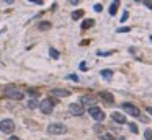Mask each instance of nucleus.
Segmentation results:
<instances>
[{"mask_svg": "<svg viewBox=\"0 0 152 140\" xmlns=\"http://www.w3.org/2000/svg\"><path fill=\"white\" fill-rule=\"evenodd\" d=\"M48 132L51 135H61V134H66L67 132V127L64 126V124H59V122H53L48 126Z\"/></svg>", "mask_w": 152, "mask_h": 140, "instance_id": "nucleus-1", "label": "nucleus"}, {"mask_svg": "<svg viewBox=\"0 0 152 140\" xmlns=\"http://www.w3.org/2000/svg\"><path fill=\"white\" fill-rule=\"evenodd\" d=\"M5 96H8V98L12 99H23V93H21L20 90H17L15 86H7L5 88Z\"/></svg>", "mask_w": 152, "mask_h": 140, "instance_id": "nucleus-2", "label": "nucleus"}, {"mask_svg": "<svg viewBox=\"0 0 152 140\" xmlns=\"http://www.w3.org/2000/svg\"><path fill=\"white\" fill-rule=\"evenodd\" d=\"M0 130L4 134H12L15 130V122L12 119H4L0 122Z\"/></svg>", "mask_w": 152, "mask_h": 140, "instance_id": "nucleus-3", "label": "nucleus"}, {"mask_svg": "<svg viewBox=\"0 0 152 140\" xmlns=\"http://www.w3.org/2000/svg\"><path fill=\"white\" fill-rule=\"evenodd\" d=\"M39 109H41V112H44V114H51L54 109V101L53 99H43L41 103H39Z\"/></svg>", "mask_w": 152, "mask_h": 140, "instance_id": "nucleus-4", "label": "nucleus"}, {"mask_svg": "<svg viewBox=\"0 0 152 140\" xmlns=\"http://www.w3.org/2000/svg\"><path fill=\"white\" fill-rule=\"evenodd\" d=\"M89 112H90V116H92L93 119L98 121V122H102V121L105 119V112H103L100 108H97V106H90V108H89Z\"/></svg>", "mask_w": 152, "mask_h": 140, "instance_id": "nucleus-5", "label": "nucleus"}, {"mask_svg": "<svg viewBox=\"0 0 152 140\" xmlns=\"http://www.w3.org/2000/svg\"><path fill=\"white\" fill-rule=\"evenodd\" d=\"M121 108H123L124 111L128 112V114L134 116V117H139V114H141V111H139V108H138V106L131 104V103H123V104H121Z\"/></svg>", "mask_w": 152, "mask_h": 140, "instance_id": "nucleus-6", "label": "nucleus"}, {"mask_svg": "<svg viewBox=\"0 0 152 140\" xmlns=\"http://www.w3.org/2000/svg\"><path fill=\"white\" fill-rule=\"evenodd\" d=\"M69 111H71V114H74V116H82L84 114V108H82L80 103H72V104L69 106Z\"/></svg>", "mask_w": 152, "mask_h": 140, "instance_id": "nucleus-7", "label": "nucleus"}, {"mask_svg": "<svg viewBox=\"0 0 152 140\" xmlns=\"http://www.w3.org/2000/svg\"><path fill=\"white\" fill-rule=\"evenodd\" d=\"M51 95H53V96H59V98H64V96L71 95V91H69V90H62V88H56V90L51 91Z\"/></svg>", "mask_w": 152, "mask_h": 140, "instance_id": "nucleus-8", "label": "nucleus"}, {"mask_svg": "<svg viewBox=\"0 0 152 140\" xmlns=\"http://www.w3.org/2000/svg\"><path fill=\"white\" fill-rule=\"evenodd\" d=\"M111 119L118 124H126V117H124L121 112H113V114H111Z\"/></svg>", "mask_w": 152, "mask_h": 140, "instance_id": "nucleus-9", "label": "nucleus"}, {"mask_svg": "<svg viewBox=\"0 0 152 140\" xmlns=\"http://www.w3.org/2000/svg\"><path fill=\"white\" fill-rule=\"evenodd\" d=\"M100 98L105 99L108 104H113V101H115L113 95H111V93H108V91H102V93H100Z\"/></svg>", "mask_w": 152, "mask_h": 140, "instance_id": "nucleus-10", "label": "nucleus"}, {"mask_svg": "<svg viewBox=\"0 0 152 140\" xmlns=\"http://www.w3.org/2000/svg\"><path fill=\"white\" fill-rule=\"evenodd\" d=\"M93 103H95V99L92 98V96H82L80 98V104H87L90 108V106H93Z\"/></svg>", "mask_w": 152, "mask_h": 140, "instance_id": "nucleus-11", "label": "nucleus"}, {"mask_svg": "<svg viewBox=\"0 0 152 140\" xmlns=\"http://www.w3.org/2000/svg\"><path fill=\"white\" fill-rule=\"evenodd\" d=\"M93 25H95V21L93 20H85L84 23H82V29H89V28H92Z\"/></svg>", "mask_w": 152, "mask_h": 140, "instance_id": "nucleus-12", "label": "nucleus"}, {"mask_svg": "<svg viewBox=\"0 0 152 140\" xmlns=\"http://www.w3.org/2000/svg\"><path fill=\"white\" fill-rule=\"evenodd\" d=\"M102 77L105 78V80H110V78L113 77V72H111V70H108V69H106V70H102Z\"/></svg>", "mask_w": 152, "mask_h": 140, "instance_id": "nucleus-13", "label": "nucleus"}, {"mask_svg": "<svg viewBox=\"0 0 152 140\" xmlns=\"http://www.w3.org/2000/svg\"><path fill=\"white\" fill-rule=\"evenodd\" d=\"M82 16H84V10H75L72 13V20H80Z\"/></svg>", "mask_w": 152, "mask_h": 140, "instance_id": "nucleus-14", "label": "nucleus"}, {"mask_svg": "<svg viewBox=\"0 0 152 140\" xmlns=\"http://www.w3.org/2000/svg\"><path fill=\"white\" fill-rule=\"evenodd\" d=\"M49 56L53 57V59H59V51H56L54 47H51V49H49Z\"/></svg>", "mask_w": 152, "mask_h": 140, "instance_id": "nucleus-15", "label": "nucleus"}, {"mask_svg": "<svg viewBox=\"0 0 152 140\" xmlns=\"http://www.w3.org/2000/svg\"><path fill=\"white\" fill-rule=\"evenodd\" d=\"M36 106H38V101H36V99H30L28 101V108L30 109H35Z\"/></svg>", "mask_w": 152, "mask_h": 140, "instance_id": "nucleus-16", "label": "nucleus"}, {"mask_svg": "<svg viewBox=\"0 0 152 140\" xmlns=\"http://www.w3.org/2000/svg\"><path fill=\"white\" fill-rule=\"evenodd\" d=\"M116 10H118V4H116V2H115V4H113V5H111V7H110V15H111V16H113V15L116 13Z\"/></svg>", "mask_w": 152, "mask_h": 140, "instance_id": "nucleus-17", "label": "nucleus"}, {"mask_svg": "<svg viewBox=\"0 0 152 140\" xmlns=\"http://www.w3.org/2000/svg\"><path fill=\"white\" fill-rule=\"evenodd\" d=\"M144 139H146V140H152V130H151V129H147V130L144 132Z\"/></svg>", "mask_w": 152, "mask_h": 140, "instance_id": "nucleus-18", "label": "nucleus"}, {"mask_svg": "<svg viewBox=\"0 0 152 140\" xmlns=\"http://www.w3.org/2000/svg\"><path fill=\"white\" fill-rule=\"evenodd\" d=\"M51 28V23H39V29H49Z\"/></svg>", "mask_w": 152, "mask_h": 140, "instance_id": "nucleus-19", "label": "nucleus"}, {"mask_svg": "<svg viewBox=\"0 0 152 140\" xmlns=\"http://www.w3.org/2000/svg\"><path fill=\"white\" fill-rule=\"evenodd\" d=\"M102 140H115V137L111 134H103L102 135Z\"/></svg>", "mask_w": 152, "mask_h": 140, "instance_id": "nucleus-20", "label": "nucleus"}, {"mask_svg": "<svg viewBox=\"0 0 152 140\" xmlns=\"http://www.w3.org/2000/svg\"><path fill=\"white\" fill-rule=\"evenodd\" d=\"M129 29L131 28H128V26H123V28H118L116 33H129Z\"/></svg>", "mask_w": 152, "mask_h": 140, "instance_id": "nucleus-21", "label": "nucleus"}, {"mask_svg": "<svg viewBox=\"0 0 152 140\" xmlns=\"http://www.w3.org/2000/svg\"><path fill=\"white\" fill-rule=\"evenodd\" d=\"M142 4H144L149 10H152V2H151V0H142Z\"/></svg>", "mask_w": 152, "mask_h": 140, "instance_id": "nucleus-22", "label": "nucleus"}, {"mask_svg": "<svg viewBox=\"0 0 152 140\" xmlns=\"http://www.w3.org/2000/svg\"><path fill=\"white\" fill-rule=\"evenodd\" d=\"M129 129H131V132L138 134V127H136V124H129Z\"/></svg>", "mask_w": 152, "mask_h": 140, "instance_id": "nucleus-23", "label": "nucleus"}, {"mask_svg": "<svg viewBox=\"0 0 152 140\" xmlns=\"http://www.w3.org/2000/svg\"><path fill=\"white\" fill-rule=\"evenodd\" d=\"M93 10H95V11H102V10H103V7H102L100 4H97L95 7H93Z\"/></svg>", "mask_w": 152, "mask_h": 140, "instance_id": "nucleus-24", "label": "nucleus"}, {"mask_svg": "<svg viewBox=\"0 0 152 140\" xmlns=\"http://www.w3.org/2000/svg\"><path fill=\"white\" fill-rule=\"evenodd\" d=\"M126 20H128V11H124L123 16H121V23H123V21H126Z\"/></svg>", "mask_w": 152, "mask_h": 140, "instance_id": "nucleus-25", "label": "nucleus"}, {"mask_svg": "<svg viewBox=\"0 0 152 140\" xmlns=\"http://www.w3.org/2000/svg\"><path fill=\"white\" fill-rule=\"evenodd\" d=\"M67 78H69V80H74V81H77V80H79V78H77V75H69Z\"/></svg>", "mask_w": 152, "mask_h": 140, "instance_id": "nucleus-26", "label": "nucleus"}, {"mask_svg": "<svg viewBox=\"0 0 152 140\" xmlns=\"http://www.w3.org/2000/svg\"><path fill=\"white\" fill-rule=\"evenodd\" d=\"M30 2H33V4H38V5L43 4V0H30Z\"/></svg>", "mask_w": 152, "mask_h": 140, "instance_id": "nucleus-27", "label": "nucleus"}, {"mask_svg": "<svg viewBox=\"0 0 152 140\" xmlns=\"http://www.w3.org/2000/svg\"><path fill=\"white\" fill-rule=\"evenodd\" d=\"M80 69H82V70H87V64L82 62V64H80Z\"/></svg>", "mask_w": 152, "mask_h": 140, "instance_id": "nucleus-28", "label": "nucleus"}, {"mask_svg": "<svg viewBox=\"0 0 152 140\" xmlns=\"http://www.w3.org/2000/svg\"><path fill=\"white\" fill-rule=\"evenodd\" d=\"M71 4H72V5H77V4H79V0H71Z\"/></svg>", "mask_w": 152, "mask_h": 140, "instance_id": "nucleus-29", "label": "nucleus"}, {"mask_svg": "<svg viewBox=\"0 0 152 140\" xmlns=\"http://www.w3.org/2000/svg\"><path fill=\"white\" fill-rule=\"evenodd\" d=\"M8 140H20V139H18V137H15V135H13V137H10V139H8Z\"/></svg>", "mask_w": 152, "mask_h": 140, "instance_id": "nucleus-30", "label": "nucleus"}, {"mask_svg": "<svg viewBox=\"0 0 152 140\" xmlns=\"http://www.w3.org/2000/svg\"><path fill=\"white\" fill-rule=\"evenodd\" d=\"M147 112H149V114L152 116V108H147Z\"/></svg>", "mask_w": 152, "mask_h": 140, "instance_id": "nucleus-31", "label": "nucleus"}, {"mask_svg": "<svg viewBox=\"0 0 152 140\" xmlns=\"http://www.w3.org/2000/svg\"><path fill=\"white\" fill-rule=\"evenodd\" d=\"M5 2H7V4H12V2H13V0H5Z\"/></svg>", "mask_w": 152, "mask_h": 140, "instance_id": "nucleus-32", "label": "nucleus"}, {"mask_svg": "<svg viewBox=\"0 0 152 140\" xmlns=\"http://www.w3.org/2000/svg\"><path fill=\"white\" fill-rule=\"evenodd\" d=\"M116 140H126V139H124V137H120V139H116Z\"/></svg>", "mask_w": 152, "mask_h": 140, "instance_id": "nucleus-33", "label": "nucleus"}, {"mask_svg": "<svg viewBox=\"0 0 152 140\" xmlns=\"http://www.w3.org/2000/svg\"><path fill=\"white\" fill-rule=\"evenodd\" d=\"M115 2H116V4H118V0H115Z\"/></svg>", "mask_w": 152, "mask_h": 140, "instance_id": "nucleus-34", "label": "nucleus"}, {"mask_svg": "<svg viewBox=\"0 0 152 140\" xmlns=\"http://www.w3.org/2000/svg\"><path fill=\"white\" fill-rule=\"evenodd\" d=\"M151 41H152V36H151Z\"/></svg>", "mask_w": 152, "mask_h": 140, "instance_id": "nucleus-35", "label": "nucleus"}]
</instances>
